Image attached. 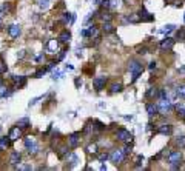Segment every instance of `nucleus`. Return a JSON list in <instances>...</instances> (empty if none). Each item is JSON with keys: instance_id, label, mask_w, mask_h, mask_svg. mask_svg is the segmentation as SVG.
Returning a JSON list of instances; mask_svg holds the SVG:
<instances>
[{"instance_id": "nucleus-1", "label": "nucleus", "mask_w": 185, "mask_h": 171, "mask_svg": "<svg viewBox=\"0 0 185 171\" xmlns=\"http://www.w3.org/2000/svg\"><path fill=\"white\" fill-rule=\"evenodd\" d=\"M128 70L131 71V82H134L137 77L142 74V71H144V65H142V62H139V60H130L128 63Z\"/></svg>"}, {"instance_id": "nucleus-2", "label": "nucleus", "mask_w": 185, "mask_h": 171, "mask_svg": "<svg viewBox=\"0 0 185 171\" xmlns=\"http://www.w3.org/2000/svg\"><path fill=\"white\" fill-rule=\"evenodd\" d=\"M125 157H127V154L124 153L122 148H116V150H113V151L110 153V160L114 165H120V163L125 160Z\"/></svg>"}, {"instance_id": "nucleus-3", "label": "nucleus", "mask_w": 185, "mask_h": 171, "mask_svg": "<svg viewBox=\"0 0 185 171\" xmlns=\"http://www.w3.org/2000/svg\"><path fill=\"white\" fill-rule=\"evenodd\" d=\"M157 108H159V113L161 114H166L168 111L173 110V103H171V100L168 97H159Z\"/></svg>"}, {"instance_id": "nucleus-4", "label": "nucleus", "mask_w": 185, "mask_h": 171, "mask_svg": "<svg viewBox=\"0 0 185 171\" xmlns=\"http://www.w3.org/2000/svg\"><path fill=\"white\" fill-rule=\"evenodd\" d=\"M25 147H26V150L29 154H37L39 150H40V147H39V143H37L34 139H31V137H28V139H25Z\"/></svg>"}, {"instance_id": "nucleus-5", "label": "nucleus", "mask_w": 185, "mask_h": 171, "mask_svg": "<svg viewBox=\"0 0 185 171\" xmlns=\"http://www.w3.org/2000/svg\"><path fill=\"white\" fill-rule=\"evenodd\" d=\"M131 137H133L131 133H130L128 130H125V128H119V130L116 131V139L120 140V142H130Z\"/></svg>"}, {"instance_id": "nucleus-6", "label": "nucleus", "mask_w": 185, "mask_h": 171, "mask_svg": "<svg viewBox=\"0 0 185 171\" xmlns=\"http://www.w3.org/2000/svg\"><path fill=\"white\" fill-rule=\"evenodd\" d=\"M105 83H107V77L105 76H99V77H96V79H92V86L97 91L103 90L105 88Z\"/></svg>"}, {"instance_id": "nucleus-7", "label": "nucleus", "mask_w": 185, "mask_h": 171, "mask_svg": "<svg viewBox=\"0 0 185 171\" xmlns=\"http://www.w3.org/2000/svg\"><path fill=\"white\" fill-rule=\"evenodd\" d=\"M173 46H174V40H173L171 37H165L161 43H159V48H161L162 51H170Z\"/></svg>"}, {"instance_id": "nucleus-8", "label": "nucleus", "mask_w": 185, "mask_h": 171, "mask_svg": "<svg viewBox=\"0 0 185 171\" xmlns=\"http://www.w3.org/2000/svg\"><path fill=\"white\" fill-rule=\"evenodd\" d=\"M137 14H139V19H140V22H153V20H154V16H153V14H150L145 8H140Z\"/></svg>"}, {"instance_id": "nucleus-9", "label": "nucleus", "mask_w": 185, "mask_h": 171, "mask_svg": "<svg viewBox=\"0 0 185 171\" xmlns=\"http://www.w3.org/2000/svg\"><path fill=\"white\" fill-rule=\"evenodd\" d=\"M168 163H179L181 160H182V154H181V151H171L170 154H168Z\"/></svg>"}, {"instance_id": "nucleus-10", "label": "nucleus", "mask_w": 185, "mask_h": 171, "mask_svg": "<svg viewBox=\"0 0 185 171\" xmlns=\"http://www.w3.org/2000/svg\"><path fill=\"white\" fill-rule=\"evenodd\" d=\"M159 134H165V136H170L171 131H173V127L170 125V123H162V125H159L157 127V130H156Z\"/></svg>"}, {"instance_id": "nucleus-11", "label": "nucleus", "mask_w": 185, "mask_h": 171, "mask_svg": "<svg viewBox=\"0 0 185 171\" xmlns=\"http://www.w3.org/2000/svg\"><path fill=\"white\" fill-rule=\"evenodd\" d=\"M9 139L11 140H17V139H20L22 137V128L20 127H13L11 130H9Z\"/></svg>"}, {"instance_id": "nucleus-12", "label": "nucleus", "mask_w": 185, "mask_h": 171, "mask_svg": "<svg viewBox=\"0 0 185 171\" xmlns=\"http://www.w3.org/2000/svg\"><path fill=\"white\" fill-rule=\"evenodd\" d=\"M79 140H80L79 133H73L71 136H68V147L70 148H76L79 145Z\"/></svg>"}, {"instance_id": "nucleus-13", "label": "nucleus", "mask_w": 185, "mask_h": 171, "mask_svg": "<svg viewBox=\"0 0 185 171\" xmlns=\"http://www.w3.org/2000/svg\"><path fill=\"white\" fill-rule=\"evenodd\" d=\"M8 34H9V37L11 39H16V37H18V34H20V26L18 25H9L8 26Z\"/></svg>"}, {"instance_id": "nucleus-14", "label": "nucleus", "mask_w": 185, "mask_h": 171, "mask_svg": "<svg viewBox=\"0 0 185 171\" xmlns=\"http://www.w3.org/2000/svg\"><path fill=\"white\" fill-rule=\"evenodd\" d=\"M57 46H59V40L51 39L46 45V49H48V53H57Z\"/></svg>"}, {"instance_id": "nucleus-15", "label": "nucleus", "mask_w": 185, "mask_h": 171, "mask_svg": "<svg viewBox=\"0 0 185 171\" xmlns=\"http://www.w3.org/2000/svg\"><path fill=\"white\" fill-rule=\"evenodd\" d=\"M13 80H14V83H16V88H22V86L26 85V79H25V76H14L13 77Z\"/></svg>"}, {"instance_id": "nucleus-16", "label": "nucleus", "mask_w": 185, "mask_h": 171, "mask_svg": "<svg viewBox=\"0 0 185 171\" xmlns=\"http://www.w3.org/2000/svg\"><path fill=\"white\" fill-rule=\"evenodd\" d=\"M9 145H11V139H9V136H6V137H0V151L6 150Z\"/></svg>"}, {"instance_id": "nucleus-17", "label": "nucleus", "mask_w": 185, "mask_h": 171, "mask_svg": "<svg viewBox=\"0 0 185 171\" xmlns=\"http://www.w3.org/2000/svg\"><path fill=\"white\" fill-rule=\"evenodd\" d=\"M9 163H11V165H18V163H20V153H18V151H13V153H11Z\"/></svg>"}, {"instance_id": "nucleus-18", "label": "nucleus", "mask_w": 185, "mask_h": 171, "mask_svg": "<svg viewBox=\"0 0 185 171\" xmlns=\"http://www.w3.org/2000/svg\"><path fill=\"white\" fill-rule=\"evenodd\" d=\"M102 31H103L105 34L114 33V25H113L111 22H103V25H102Z\"/></svg>"}, {"instance_id": "nucleus-19", "label": "nucleus", "mask_w": 185, "mask_h": 171, "mask_svg": "<svg viewBox=\"0 0 185 171\" xmlns=\"http://www.w3.org/2000/svg\"><path fill=\"white\" fill-rule=\"evenodd\" d=\"M159 111V108H157V103H147V113L150 116H156Z\"/></svg>"}, {"instance_id": "nucleus-20", "label": "nucleus", "mask_w": 185, "mask_h": 171, "mask_svg": "<svg viewBox=\"0 0 185 171\" xmlns=\"http://www.w3.org/2000/svg\"><path fill=\"white\" fill-rule=\"evenodd\" d=\"M70 39H71V33H70V31H66V29H65V31H62V33L59 34V42H62V43H66Z\"/></svg>"}, {"instance_id": "nucleus-21", "label": "nucleus", "mask_w": 185, "mask_h": 171, "mask_svg": "<svg viewBox=\"0 0 185 171\" xmlns=\"http://www.w3.org/2000/svg\"><path fill=\"white\" fill-rule=\"evenodd\" d=\"M176 114H177L179 119H184L185 120V105L184 103H179V105L176 106Z\"/></svg>"}, {"instance_id": "nucleus-22", "label": "nucleus", "mask_w": 185, "mask_h": 171, "mask_svg": "<svg viewBox=\"0 0 185 171\" xmlns=\"http://www.w3.org/2000/svg\"><path fill=\"white\" fill-rule=\"evenodd\" d=\"M119 91H122V83H111V86H110V93L111 94H116V93H119Z\"/></svg>"}, {"instance_id": "nucleus-23", "label": "nucleus", "mask_w": 185, "mask_h": 171, "mask_svg": "<svg viewBox=\"0 0 185 171\" xmlns=\"http://www.w3.org/2000/svg\"><path fill=\"white\" fill-rule=\"evenodd\" d=\"M29 119L28 117H23V119H18L17 120V127H20V128H28L29 127Z\"/></svg>"}, {"instance_id": "nucleus-24", "label": "nucleus", "mask_w": 185, "mask_h": 171, "mask_svg": "<svg viewBox=\"0 0 185 171\" xmlns=\"http://www.w3.org/2000/svg\"><path fill=\"white\" fill-rule=\"evenodd\" d=\"M88 34H90V37H99V29H97L96 25H90Z\"/></svg>"}, {"instance_id": "nucleus-25", "label": "nucleus", "mask_w": 185, "mask_h": 171, "mask_svg": "<svg viewBox=\"0 0 185 171\" xmlns=\"http://www.w3.org/2000/svg\"><path fill=\"white\" fill-rule=\"evenodd\" d=\"M127 20H128L130 23H139V22H140L139 14H130L128 17H127Z\"/></svg>"}, {"instance_id": "nucleus-26", "label": "nucleus", "mask_w": 185, "mask_h": 171, "mask_svg": "<svg viewBox=\"0 0 185 171\" xmlns=\"http://www.w3.org/2000/svg\"><path fill=\"white\" fill-rule=\"evenodd\" d=\"M159 97V91H157V88H150L147 91V97Z\"/></svg>"}, {"instance_id": "nucleus-27", "label": "nucleus", "mask_w": 185, "mask_h": 171, "mask_svg": "<svg viewBox=\"0 0 185 171\" xmlns=\"http://www.w3.org/2000/svg\"><path fill=\"white\" fill-rule=\"evenodd\" d=\"M37 5L42 8V9H46L50 6V0H37Z\"/></svg>"}, {"instance_id": "nucleus-28", "label": "nucleus", "mask_w": 185, "mask_h": 171, "mask_svg": "<svg viewBox=\"0 0 185 171\" xmlns=\"http://www.w3.org/2000/svg\"><path fill=\"white\" fill-rule=\"evenodd\" d=\"M176 93H177V96H179V97H184V99H185V85L177 86V88H176Z\"/></svg>"}, {"instance_id": "nucleus-29", "label": "nucleus", "mask_w": 185, "mask_h": 171, "mask_svg": "<svg viewBox=\"0 0 185 171\" xmlns=\"http://www.w3.org/2000/svg\"><path fill=\"white\" fill-rule=\"evenodd\" d=\"M87 151L90 153V154H96V153H97V145H96V143H92V145H88Z\"/></svg>"}, {"instance_id": "nucleus-30", "label": "nucleus", "mask_w": 185, "mask_h": 171, "mask_svg": "<svg viewBox=\"0 0 185 171\" xmlns=\"http://www.w3.org/2000/svg\"><path fill=\"white\" fill-rule=\"evenodd\" d=\"M176 143H177L179 147H185V136H181V137H177V139H176Z\"/></svg>"}, {"instance_id": "nucleus-31", "label": "nucleus", "mask_w": 185, "mask_h": 171, "mask_svg": "<svg viewBox=\"0 0 185 171\" xmlns=\"http://www.w3.org/2000/svg\"><path fill=\"white\" fill-rule=\"evenodd\" d=\"M174 29V25H165V28L162 29V33H171Z\"/></svg>"}, {"instance_id": "nucleus-32", "label": "nucleus", "mask_w": 185, "mask_h": 171, "mask_svg": "<svg viewBox=\"0 0 185 171\" xmlns=\"http://www.w3.org/2000/svg\"><path fill=\"white\" fill-rule=\"evenodd\" d=\"M63 19H65V22H73V16H71V13H65V16H63Z\"/></svg>"}, {"instance_id": "nucleus-33", "label": "nucleus", "mask_w": 185, "mask_h": 171, "mask_svg": "<svg viewBox=\"0 0 185 171\" xmlns=\"http://www.w3.org/2000/svg\"><path fill=\"white\" fill-rule=\"evenodd\" d=\"M108 157H110V154H108V153H103V154H100V156H99V160H100V162H103V160H107Z\"/></svg>"}, {"instance_id": "nucleus-34", "label": "nucleus", "mask_w": 185, "mask_h": 171, "mask_svg": "<svg viewBox=\"0 0 185 171\" xmlns=\"http://www.w3.org/2000/svg\"><path fill=\"white\" fill-rule=\"evenodd\" d=\"M100 19L103 20V22H110V20H111V16L108 14V13H105L103 16H100Z\"/></svg>"}, {"instance_id": "nucleus-35", "label": "nucleus", "mask_w": 185, "mask_h": 171, "mask_svg": "<svg viewBox=\"0 0 185 171\" xmlns=\"http://www.w3.org/2000/svg\"><path fill=\"white\" fill-rule=\"evenodd\" d=\"M177 37H179V39H185V28H184V29H181V31H177Z\"/></svg>"}, {"instance_id": "nucleus-36", "label": "nucleus", "mask_w": 185, "mask_h": 171, "mask_svg": "<svg viewBox=\"0 0 185 171\" xmlns=\"http://www.w3.org/2000/svg\"><path fill=\"white\" fill-rule=\"evenodd\" d=\"M18 170H31V167L29 165H17Z\"/></svg>"}, {"instance_id": "nucleus-37", "label": "nucleus", "mask_w": 185, "mask_h": 171, "mask_svg": "<svg viewBox=\"0 0 185 171\" xmlns=\"http://www.w3.org/2000/svg\"><path fill=\"white\" fill-rule=\"evenodd\" d=\"M102 6L103 8H110V0H102Z\"/></svg>"}, {"instance_id": "nucleus-38", "label": "nucleus", "mask_w": 185, "mask_h": 171, "mask_svg": "<svg viewBox=\"0 0 185 171\" xmlns=\"http://www.w3.org/2000/svg\"><path fill=\"white\" fill-rule=\"evenodd\" d=\"M83 37H90V34H88V29H82V33H80Z\"/></svg>"}, {"instance_id": "nucleus-39", "label": "nucleus", "mask_w": 185, "mask_h": 171, "mask_svg": "<svg viewBox=\"0 0 185 171\" xmlns=\"http://www.w3.org/2000/svg\"><path fill=\"white\" fill-rule=\"evenodd\" d=\"M62 74H63V73H60V71H57V73H54V79H60V77H62Z\"/></svg>"}, {"instance_id": "nucleus-40", "label": "nucleus", "mask_w": 185, "mask_h": 171, "mask_svg": "<svg viewBox=\"0 0 185 171\" xmlns=\"http://www.w3.org/2000/svg\"><path fill=\"white\" fill-rule=\"evenodd\" d=\"M137 53H139V54H145V53H148V51H147V48H139Z\"/></svg>"}, {"instance_id": "nucleus-41", "label": "nucleus", "mask_w": 185, "mask_h": 171, "mask_svg": "<svg viewBox=\"0 0 185 171\" xmlns=\"http://www.w3.org/2000/svg\"><path fill=\"white\" fill-rule=\"evenodd\" d=\"M43 73H45V70H40V71H37V73H36V76H34V77H42V74H43Z\"/></svg>"}, {"instance_id": "nucleus-42", "label": "nucleus", "mask_w": 185, "mask_h": 171, "mask_svg": "<svg viewBox=\"0 0 185 171\" xmlns=\"http://www.w3.org/2000/svg\"><path fill=\"white\" fill-rule=\"evenodd\" d=\"M148 68H150V70H154V68H156V62H151Z\"/></svg>"}, {"instance_id": "nucleus-43", "label": "nucleus", "mask_w": 185, "mask_h": 171, "mask_svg": "<svg viewBox=\"0 0 185 171\" xmlns=\"http://www.w3.org/2000/svg\"><path fill=\"white\" fill-rule=\"evenodd\" d=\"M82 85V80L80 79H76V86H80Z\"/></svg>"}, {"instance_id": "nucleus-44", "label": "nucleus", "mask_w": 185, "mask_h": 171, "mask_svg": "<svg viewBox=\"0 0 185 171\" xmlns=\"http://www.w3.org/2000/svg\"><path fill=\"white\" fill-rule=\"evenodd\" d=\"M179 74H185V66H181V68H179Z\"/></svg>"}, {"instance_id": "nucleus-45", "label": "nucleus", "mask_w": 185, "mask_h": 171, "mask_svg": "<svg viewBox=\"0 0 185 171\" xmlns=\"http://www.w3.org/2000/svg\"><path fill=\"white\" fill-rule=\"evenodd\" d=\"M2 71H3V68H2V66H0V73H2Z\"/></svg>"}, {"instance_id": "nucleus-46", "label": "nucleus", "mask_w": 185, "mask_h": 171, "mask_svg": "<svg viewBox=\"0 0 185 171\" xmlns=\"http://www.w3.org/2000/svg\"><path fill=\"white\" fill-rule=\"evenodd\" d=\"M0 26H2V17H0Z\"/></svg>"}, {"instance_id": "nucleus-47", "label": "nucleus", "mask_w": 185, "mask_h": 171, "mask_svg": "<svg viewBox=\"0 0 185 171\" xmlns=\"http://www.w3.org/2000/svg\"><path fill=\"white\" fill-rule=\"evenodd\" d=\"M184 22H185V14H184Z\"/></svg>"}, {"instance_id": "nucleus-48", "label": "nucleus", "mask_w": 185, "mask_h": 171, "mask_svg": "<svg viewBox=\"0 0 185 171\" xmlns=\"http://www.w3.org/2000/svg\"><path fill=\"white\" fill-rule=\"evenodd\" d=\"M0 86H2V82H0Z\"/></svg>"}, {"instance_id": "nucleus-49", "label": "nucleus", "mask_w": 185, "mask_h": 171, "mask_svg": "<svg viewBox=\"0 0 185 171\" xmlns=\"http://www.w3.org/2000/svg\"><path fill=\"white\" fill-rule=\"evenodd\" d=\"M124 2H127V0H124Z\"/></svg>"}]
</instances>
